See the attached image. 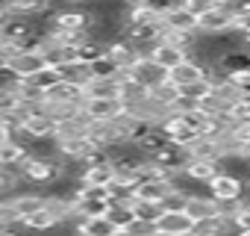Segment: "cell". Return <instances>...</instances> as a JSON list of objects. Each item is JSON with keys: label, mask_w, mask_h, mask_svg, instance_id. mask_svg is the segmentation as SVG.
<instances>
[{"label": "cell", "mask_w": 250, "mask_h": 236, "mask_svg": "<svg viewBox=\"0 0 250 236\" xmlns=\"http://www.w3.org/2000/svg\"><path fill=\"white\" fill-rule=\"evenodd\" d=\"M127 230H130L133 236H150V233L156 230V224H153V221H139V218H136V221H133Z\"/></svg>", "instance_id": "obj_42"}, {"label": "cell", "mask_w": 250, "mask_h": 236, "mask_svg": "<svg viewBox=\"0 0 250 236\" xmlns=\"http://www.w3.org/2000/svg\"><path fill=\"white\" fill-rule=\"evenodd\" d=\"M80 183L83 186H112L115 183V165H112V160L109 163H97V165H85Z\"/></svg>", "instance_id": "obj_18"}, {"label": "cell", "mask_w": 250, "mask_h": 236, "mask_svg": "<svg viewBox=\"0 0 250 236\" xmlns=\"http://www.w3.org/2000/svg\"><path fill=\"white\" fill-rule=\"evenodd\" d=\"M9 139H12V130H9L3 121H0V145H3V142H9Z\"/></svg>", "instance_id": "obj_43"}, {"label": "cell", "mask_w": 250, "mask_h": 236, "mask_svg": "<svg viewBox=\"0 0 250 236\" xmlns=\"http://www.w3.org/2000/svg\"><path fill=\"white\" fill-rule=\"evenodd\" d=\"M65 3H71V6H77V3H85V0H65Z\"/></svg>", "instance_id": "obj_48"}, {"label": "cell", "mask_w": 250, "mask_h": 236, "mask_svg": "<svg viewBox=\"0 0 250 236\" xmlns=\"http://www.w3.org/2000/svg\"><path fill=\"white\" fill-rule=\"evenodd\" d=\"M180 94H183V89H180V86H174L171 80H165L159 89H153V92H150V97H153L156 103L168 106V109H174V103L180 100Z\"/></svg>", "instance_id": "obj_30"}, {"label": "cell", "mask_w": 250, "mask_h": 236, "mask_svg": "<svg viewBox=\"0 0 250 236\" xmlns=\"http://www.w3.org/2000/svg\"><path fill=\"white\" fill-rule=\"evenodd\" d=\"M150 59H153L156 65H162L165 71H171V68H177L180 62H186V59H188V50H186V47H180V45H174V42L159 39V42L150 47Z\"/></svg>", "instance_id": "obj_7"}, {"label": "cell", "mask_w": 250, "mask_h": 236, "mask_svg": "<svg viewBox=\"0 0 250 236\" xmlns=\"http://www.w3.org/2000/svg\"><path fill=\"white\" fill-rule=\"evenodd\" d=\"M56 177H59V165H56V157L53 160H27V165H24V183H44V186H50V183H56Z\"/></svg>", "instance_id": "obj_8"}, {"label": "cell", "mask_w": 250, "mask_h": 236, "mask_svg": "<svg viewBox=\"0 0 250 236\" xmlns=\"http://www.w3.org/2000/svg\"><path fill=\"white\" fill-rule=\"evenodd\" d=\"M232 18H235L232 6H215L197 18V33H227L232 30Z\"/></svg>", "instance_id": "obj_6"}, {"label": "cell", "mask_w": 250, "mask_h": 236, "mask_svg": "<svg viewBox=\"0 0 250 236\" xmlns=\"http://www.w3.org/2000/svg\"><path fill=\"white\" fill-rule=\"evenodd\" d=\"M9 221H18V215L12 210V201L9 198H0V224H9Z\"/></svg>", "instance_id": "obj_41"}, {"label": "cell", "mask_w": 250, "mask_h": 236, "mask_svg": "<svg viewBox=\"0 0 250 236\" xmlns=\"http://www.w3.org/2000/svg\"><path fill=\"white\" fill-rule=\"evenodd\" d=\"M227 80H229L241 94H250V68H247V71H229Z\"/></svg>", "instance_id": "obj_35"}, {"label": "cell", "mask_w": 250, "mask_h": 236, "mask_svg": "<svg viewBox=\"0 0 250 236\" xmlns=\"http://www.w3.org/2000/svg\"><path fill=\"white\" fill-rule=\"evenodd\" d=\"M118 89H121V77H109V80L91 77L85 86V97H118Z\"/></svg>", "instance_id": "obj_25"}, {"label": "cell", "mask_w": 250, "mask_h": 236, "mask_svg": "<svg viewBox=\"0 0 250 236\" xmlns=\"http://www.w3.org/2000/svg\"><path fill=\"white\" fill-rule=\"evenodd\" d=\"M159 24L165 30H177V33H197V15H191L183 3H177L168 15H162Z\"/></svg>", "instance_id": "obj_14"}, {"label": "cell", "mask_w": 250, "mask_h": 236, "mask_svg": "<svg viewBox=\"0 0 250 236\" xmlns=\"http://www.w3.org/2000/svg\"><path fill=\"white\" fill-rule=\"evenodd\" d=\"M18 103H21V100H18L15 89H0V115H6V112H12V109H15Z\"/></svg>", "instance_id": "obj_36"}, {"label": "cell", "mask_w": 250, "mask_h": 236, "mask_svg": "<svg viewBox=\"0 0 250 236\" xmlns=\"http://www.w3.org/2000/svg\"><path fill=\"white\" fill-rule=\"evenodd\" d=\"M238 236H250V230H238Z\"/></svg>", "instance_id": "obj_49"}, {"label": "cell", "mask_w": 250, "mask_h": 236, "mask_svg": "<svg viewBox=\"0 0 250 236\" xmlns=\"http://www.w3.org/2000/svg\"><path fill=\"white\" fill-rule=\"evenodd\" d=\"M6 15H9V12L3 9V3H0V24H3V21H6Z\"/></svg>", "instance_id": "obj_46"}, {"label": "cell", "mask_w": 250, "mask_h": 236, "mask_svg": "<svg viewBox=\"0 0 250 236\" xmlns=\"http://www.w3.org/2000/svg\"><path fill=\"white\" fill-rule=\"evenodd\" d=\"M147 97H150V89H145L142 83H136L127 71H124V77H121V89H118V100L124 103V112L133 109V106H139V103H145Z\"/></svg>", "instance_id": "obj_13"}, {"label": "cell", "mask_w": 250, "mask_h": 236, "mask_svg": "<svg viewBox=\"0 0 250 236\" xmlns=\"http://www.w3.org/2000/svg\"><path fill=\"white\" fill-rule=\"evenodd\" d=\"M186 212L194 218V221H203V218H212V215H221L218 212V201L212 198V195H194V192H188V198H186Z\"/></svg>", "instance_id": "obj_17"}, {"label": "cell", "mask_w": 250, "mask_h": 236, "mask_svg": "<svg viewBox=\"0 0 250 236\" xmlns=\"http://www.w3.org/2000/svg\"><path fill=\"white\" fill-rule=\"evenodd\" d=\"M44 65H47V59H44V53H39V50H18V53L9 59V68H12V74H15L18 80L33 77V74L42 71Z\"/></svg>", "instance_id": "obj_9"}, {"label": "cell", "mask_w": 250, "mask_h": 236, "mask_svg": "<svg viewBox=\"0 0 250 236\" xmlns=\"http://www.w3.org/2000/svg\"><path fill=\"white\" fill-rule=\"evenodd\" d=\"M209 195L215 201H235V198H244V180L229 174V171H218L209 183H206Z\"/></svg>", "instance_id": "obj_1"}, {"label": "cell", "mask_w": 250, "mask_h": 236, "mask_svg": "<svg viewBox=\"0 0 250 236\" xmlns=\"http://www.w3.org/2000/svg\"><path fill=\"white\" fill-rule=\"evenodd\" d=\"M77 230L85 233V236H112L118 227L109 221V215H91V218H83Z\"/></svg>", "instance_id": "obj_26"}, {"label": "cell", "mask_w": 250, "mask_h": 236, "mask_svg": "<svg viewBox=\"0 0 250 236\" xmlns=\"http://www.w3.org/2000/svg\"><path fill=\"white\" fill-rule=\"evenodd\" d=\"M106 53H109V56H112V59H115L124 71H130V68H133V65L145 56V53H142V47H139V45H133L127 36H121V39L109 42V50H106Z\"/></svg>", "instance_id": "obj_11"}, {"label": "cell", "mask_w": 250, "mask_h": 236, "mask_svg": "<svg viewBox=\"0 0 250 236\" xmlns=\"http://www.w3.org/2000/svg\"><path fill=\"white\" fill-rule=\"evenodd\" d=\"M221 168H218V163H203V160H191L188 165H186V171H183V177L186 180H191V183H209L215 174H218Z\"/></svg>", "instance_id": "obj_24"}, {"label": "cell", "mask_w": 250, "mask_h": 236, "mask_svg": "<svg viewBox=\"0 0 250 236\" xmlns=\"http://www.w3.org/2000/svg\"><path fill=\"white\" fill-rule=\"evenodd\" d=\"M88 68H91V77H100V80H109V77H124V68L109 56V53H103L100 59H94V62H88Z\"/></svg>", "instance_id": "obj_27"}, {"label": "cell", "mask_w": 250, "mask_h": 236, "mask_svg": "<svg viewBox=\"0 0 250 236\" xmlns=\"http://www.w3.org/2000/svg\"><path fill=\"white\" fill-rule=\"evenodd\" d=\"M106 50H109V45H106V42H100V39H91V36H88V39L77 47V59H80V62H94V59H100Z\"/></svg>", "instance_id": "obj_29"}, {"label": "cell", "mask_w": 250, "mask_h": 236, "mask_svg": "<svg viewBox=\"0 0 250 236\" xmlns=\"http://www.w3.org/2000/svg\"><path fill=\"white\" fill-rule=\"evenodd\" d=\"M241 157H244V160L250 163V142H244V148H241Z\"/></svg>", "instance_id": "obj_44"}, {"label": "cell", "mask_w": 250, "mask_h": 236, "mask_svg": "<svg viewBox=\"0 0 250 236\" xmlns=\"http://www.w3.org/2000/svg\"><path fill=\"white\" fill-rule=\"evenodd\" d=\"M183 6H186L191 15H197V18H200V15H206L209 9H215L218 3H212V0H183Z\"/></svg>", "instance_id": "obj_38"}, {"label": "cell", "mask_w": 250, "mask_h": 236, "mask_svg": "<svg viewBox=\"0 0 250 236\" xmlns=\"http://www.w3.org/2000/svg\"><path fill=\"white\" fill-rule=\"evenodd\" d=\"M206 74H209L206 65H200V62H194V59H186V62H180L177 68L168 71V80H171L174 86H180V89H188V86L206 80Z\"/></svg>", "instance_id": "obj_10"}, {"label": "cell", "mask_w": 250, "mask_h": 236, "mask_svg": "<svg viewBox=\"0 0 250 236\" xmlns=\"http://www.w3.org/2000/svg\"><path fill=\"white\" fill-rule=\"evenodd\" d=\"M127 74H130L136 83H142L145 89H150V92H153V89H159V86L168 80V71H165L162 65H156L150 56H142V59H139Z\"/></svg>", "instance_id": "obj_3"}, {"label": "cell", "mask_w": 250, "mask_h": 236, "mask_svg": "<svg viewBox=\"0 0 250 236\" xmlns=\"http://www.w3.org/2000/svg\"><path fill=\"white\" fill-rule=\"evenodd\" d=\"M80 109L91 118V121H112V118L124 115V103L118 97H83Z\"/></svg>", "instance_id": "obj_2"}, {"label": "cell", "mask_w": 250, "mask_h": 236, "mask_svg": "<svg viewBox=\"0 0 250 236\" xmlns=\"http://www.w3.org/2000/svg\"><path fill=\"white\" fill-rule=\"evenodd\" d=\"M227 74L229 71H247L250 68V50L247 47H238V50H229V53H224V59L218 62Z\"/></svg>", "instance_id": "obj_28"}, {"label": "cell", "mask_w": 250, "mask_h": 236, "mask_svg": "<svg viewBox=\"0 0 250 236\" xmlns=\"http://www.w3.org/2000/svg\"><path fill=\"white\" fill-rule=\"evenodd\" d=\"M106 215H109V221H112L118 230L130 227V224L136 221V212H133V201H118V198H115V201L109 204Z\"/></svg>", "instance_id": "obj_23"}, {"label": "cell", "mask_w": 250, "mask_h": 236, "mask_svg": "<svg viewBox=\"0 0 250 236\" xmlns=\"http://www.w3.org/2000/svg\"><path fill=\"white\" fill-rule=\"evenodd\" d=\"M36 33H39L36 18H24V15H6V21L0 24V39L15 42V45H24Z\"/></svg>", "instance_id": "obj_4"}, {"label": "cell", "mask_w": 250, "mask_h": 236, "mask_svg": "<svg viewBox=\"0 0 250 236\" xmlns=\"http://www.w3.org/2000/svg\"><path fill=\"white\" fill-rule=\"evenodd\" d=\"M0 236H30V230L21 221H9V224H0Z\"/></svg>", "instance_id": "obj_40"}, {"label": "cell", "mask_w": 250, "mask_h": 236, "mask_svg": "<svg viewBox=\"0 0 250 236\" xmlns=\"http://www.w3.org/2000/svg\"><path fill=\"white\" fill-rule=\"evenodd\" d=\"M150 236H171V233H165V230H153Z\"/></svg>", "instance_id": "obj_47"}, {"label": "cell", "mask_w": 250, "mask_h": 236, "mask_svg": "<svg viewBox=\"0 0 250 236\" xmlns=\"http://www.w3.org/2000/svg\"><path fill=\"white\" fill-rule=\"evenodd\" d=\"M171 189H174V180H142V183L133 189V198L162 204V201H165V195H168Z\"/></svg>", "instance_id": "obj_19"}, {"label": "cell", "mask_w": 250, "mask_h": 236, "mask_svg": "<svg viewBox=\"0 0 250 236\" xmlns=\"http://www.w3.org/2000/svg\"><path fill=\"white\" fill-rule=\"evenodd\" d=\"M12 89H15V94H18L21 103H44V92L39 86H33L30 80H18Z\"/></svg>", "instance_id": "obj_32"}, {"label": "cell", "mask_w": 250, "mask_h": 236, "mask_svg": "<svg viewBox=\"0 0 250 236\" xmlns=\"http://www.w3.org/2000/svg\"><path fill=\"white\" fill-rule=\"evenodd\" d=\"M127 24H159V15H156L147 3H145V6H130Z\"/></svg>", "instance_id": "obj_34"}, {"label": "cell", "mask_w": 250, "mask_h": 236, "mask_svg": "<svg viewBox=\"0 0 250 236\" xmlns=\"http://www.w3.org/2000/svg\"><path fill=\"white\" fill-rule=\"evenodd\" d=\"M83 97H85V89L83 86H74V83L59 80L53 89L44 92V106H83Z\"/></svg>", "instance_id": "obj_5"}, {"label": "cell", "mask_w": 250, "mask_h": 236, "mask_svg": "<svg viewBox=\"0 0 250 236\" xmlns=\"http://www.w3.org/2000/svg\"><path fill=\"white\" fill-rule=\"evenodd\" d=\"M232 224H235V230H250V201H244V207L235 212Z\"/></svg>", "instance_id": "obj_39"}, {"label": "cell", "mask_w": 250, "mask_h": 236, "mask_svg": "<svg viewBox=\"0 0 250 236\" xmlns=\"http://www.w3.org/2000/svg\"><path fill=\"white\" fill-rule=\"evenodd\" d=\"M186 151H188V157H191V160H203V163H218V160L224 157L221 142H218L215 136H197Z\"/></svg>", "instance_id": "obj_16"}, {"label": "cell", "mask_w": 250, "mask_h": 236, "mask_svg": "<svg viewBox=\"0 0 250 236\" xmlns=\"http://www.w3.org/2000/svg\"><path fill=\"white\" fill-rule=\"evenodd\" d=\"M133 212H136L139 221H153V224H156L165 210H162V204H156V201H139V198H133Z\"/></svg>", "instance_id": "obj_31"}, {"label": "cell", "mask_w": 250, "mask_h": 236, "mask_svg": "<svg viewBox=\"0 0 250 236\" xmlns=\"http://www.w3.org/2000/svg\"><path fill=\"white\" fill-rule=\"evenodd\" d=\"M27 80H30L33 86H39L42 92H47V89H53V86H56L62 77H59V68H53V65H44L42 71H36V74H33V77H27Z\"/></svg>", "instance_id": "obj_33"}, {"label": "cell", "mask_w": 250, "mask_h": 236, "mask_svg": "<svg viewBox=\"0 0 250 236\" xmlns=\"http://www.w3.org/2000/svg\"><path fill=\"white\" fill-rule=\"evenodd\" d=\"M0 3L9 15H24V18H36L53 9V0H0Z\"/></svg>", "instance_id": "obj_15"}, {"label": "cell", "mask_w": 250, "mask_h": 236, "mask_svg": "<svg viewBox=\"0 0 250 236\" xmlns=\"http://www.w3.org/2000/svg\"><path fill=\"white\" fill-rule=\"evenodd\" d=\"M59 77L65 80V83H74V86H88V80H91V68H88V62H80V59H71V62H62L59 65Z\"/></svg>", "instance_id": "obj_22"}, {"label": "cell", "mask_w": 250, "mask_h": 236, "mask_svg": "<svg viewBox=\"0 0 250 236\" xmlns=\"http://www.w3.org/2000/svg\"><path fill=\"white\" fill-rule=\"evenodd\" d=\"M227 115H229V118H250V94H241V97L229 106Z\"/></svg>", "instance_id": "obj_37"}, {"label": "cell", "mask_w": 250, "mask_h": 236, "mask_svg": "<svg viewBox=\"0 0 250 236\" xmlns=\"http://www.w3.org/2000/svg\"><path fill=\"white\" fill-rule=\"evenodd\" d=\"M44 198H47V195H36V192H15L9 201H12V210H15L18 221H24L27 215H33L36 210H42V207H44Z\"/></svg>", "instance_id": "obj_20"}, {"label": "cell", "mask_w": 250, "mask_h": 236, "mask_svg": "<svg viewBox=\"0 0 250 236\" xmlns=\"http://www.w3.org/2000/svg\"><path fill=\"white\" fill-rule=\"evenodd\" d=\"M21 224H24V227H27L30 233H50V230H53V227L59 224V215H56V212H53V210H50V207L44 204L42 210H36L33 215H27V218H24Z\"/></svg>", "instance_id": "obj_21"}, {"label": "cell", "mask_w": 250, "mask_h": 236, "mask_svg": "<svg viewBox=\"0 0 250 236\" xmlns=\"http://www.w3.org/2000/svg\"><path fill=\"white\" fill-rule=\"evenodd\" d=\"M156 230H165L171 236H183V233L194 230V218L186 210H165L159 215V221H156Z\"/></svg>", "instance_id": "obj_12"}, {"label": "cell", "mask_w": 250, "mask_h": 236, "mask_svg": "<svg viewBox=\"0 0 250 236\" xmlns=\"http://www.w3.org/2000/svg\"><path fill=\"white\" fill-rule=\"evenodd\" d=\"M71 236H85V233H80V230H77V233H71Z\"/></svg>", "instance_id": "obj_50"}, {"label": "cell", "mask_w": 250, "mask_h": 236, "mask_svg": "<svg viewBox=\"0 0 250 236\" xmlns=\"http://www.w3.org/2000/svg\"><path fill=\"white\" fill-rule=\"evenodd\" d=\"M112 236H133V233H130V230H127V227H124V230H115V233H112Z\"/></svg>", "instance_id": "obj_45"}]
</instances>
